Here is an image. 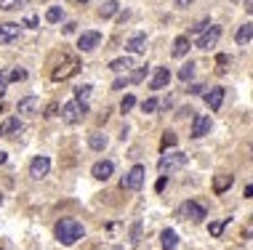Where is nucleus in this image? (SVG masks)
<instances>
[{
	"label": "nucleus",
	"mask_w": 253,
	"mask_h": 250,
	"mask_svg": "<svg viewBox=\"0 0 253 250\" xmlns=\"http://www.w3.org/2000/svg\"><path fill=\"white\" fill-rule=\"evenodd\" d=\"M54 234H56V240H59L61 245H75V242L86 234V226H83L80 221H75V218H61L59 224L54 226Z\"/></svg>",
	"instance_id": "obj_1"
},
{
	"label": "nucleus",
	"mask_w": 253,
	"mask_h": 250,
	"mask_svg": "<svg viewBox=\"0 0 253 250\" xmlns=\"http://www.w3.org/2000/svg\"><path fill=\"white\" fill-rule=\"evenodd\" d=\"M88 115V104L86 101H80V99H72V101H67L64 107H61V120H64L67 125H77V123H83V117Z\"/></svg>",
	"instance_id": "obj_2"
},
{
	"label": "nucleus",
	"mask_w": 253,
	"mask_h": 250,
	"mask_svg": "<svg viewBox=\"0 0 253 250\" xmlns=\"http://www.w3.org/2000/svg\"><path fill=\"white\" fill-rule=\"evenodd\" d=\"M189 162V157L184 155V152H163V157L157 160V170H160L163 176H168V173H173V170H179V168H184Z\"/></svg>",
	"instance_id": "obj_3"
},
{
	"label": "nucleus",
	"mask_w": 253,
	"mask_h": 250,
	"mask_svg": "<svg viewBox=\"0 0 253 250\" xmlns=\"http://www.w3.org/2000/svg\"><path fill=\"white\" fill-rule=\"evenodd\" d=\"M144 176H147V168H144V165H133L126 176H123V189H128V192L142 189V186H144Z\"/></svg>",
	"instance_id": "obj_4"
},
{
	"label": "nucleus",
	"mask_w": 253,
	"mask_h": 250,
	"mask_svg": "<svg viewBox=\"0 0 253 250\" xmlns=\"http://www.w3.org/2000/svg\"><path fill=\"white\" fill-rule=\"evenodd\" d=\"M181 218L184 221H192V224H200L202 218H208V210H205V205H200V202H195V200H187L181 205Z\"/></svg>",
	"instance_id": "obj_5"
},
{
	"label": "nucleus",
	"mask_w": 253,
	"mask_h": 250,
	"mask_svg": "<svg viewBox=\"0 0 253 250\" xmlns=\"http://www.w3.org/2000/svg\"><path fill=\"white\" fill-rule=\"evenodd\" d=\"M218 37H221V27H218V24H211V27H208V30L198 37V48H200V51H211V48H216Z\"/></svg>",
	"instance_id": "obj_6"
},
{
	"label": "nucleus",
	"mask_w": 253,
	"mask_h": 250,
	"mask_svg": "<svg viewBox=\"0 0 253 250\" xmlns=\"http://www.w3.org/2000/svg\"><path fill=\"white\" fill-rule=\"evenodd\" d=\"M99 43H101V32L88 30V32H83V35L77 37V51H83V54H91V51L99 48Z\"/></svg>",
	"instance_id": "obj_7"
},
{
	"label": "nucleus",
	"mask_w": 253,
	"mask_h": 250,
	"mask_svg": "<svg viewBox=\"0 0 253 250\" xmlns=\"http://www.w3.org/2000/svg\"><path fill=\"white\" fill-rule=\"evenodd\" d=\"M21 37V24H14V21H3L0 24V45H11Z\"/></svg>",
	"instance_id": "obj_8"
},
{
	"label": "nucleus",
	"mask_w": 253,
	"mask_h": 250,
	"mask_svg": "<svg viewBox=\"0 0 253 250\" xmlns=\"http://www.w3.org/2000/svg\"><path fill=\"white\" fill-rule=\"evenodd\" d=\"M112 173H115V162L112 160H99V162H93V168H91V176L96 181H109Z\"/></svg>",
	"instance_id": "obj_9"
},
{
	"label": "nucleus",
	"mask_w": 253,
	"mask_h": 250,
	"mask_svg": "<svg viewBox=\"0 0 253 250\" xmlns=\"http://www.w3.org/2000/svg\"><path fill=\"white\" fill-rule=\"evenodd\" d=\"M48 170H51V160H48V157H43V155H40V157H35V160L30 162V176H32L35 181L46 179Z\"/></svg>",
	"instance_id": "obj_10"
},
{
	"label": "nucleus",
	"mask_w": 253,
	"mask_h": 250,
	"mask_svg": "<svg viewBox=\"0 0 253 250\" xmlns=\"http://www.w3.org/2000/svg\"><path fill=\"white\" fill-rule=\"evenodd\" d=\"M211 128H213V123H211V117H208V115H195V120H192V136H195V139L208 136V133H211Z\"/></svg>",
	"instance_id": "obj_11"
},
{
	"label": "nucleus",
	"mask_w": 253,
	"mask_h": 250,
	"mask_svg": "<svg viewBox=\"0 0 253 250\" xmlns=\"http://www.w3.org/2000/svg\"><path fill=\"white\" fill-rule=\"evenodd\" d=\"M77 70H80V64H77V59H67V61H64V67H59V70H54V75H51V77H54L56 83H61V80H67V77H72V75H75Z\"/></svg>",
	"instance_id": "obj_12"
},
{
	"label": "nucleus",
	"mask_w": 253,
	"mask_h": 250,
	"mask_svg": "<svg viewBox=\"0 0 253 250\" xmlns=\"http://www.w3.org/2000/svg\"><path fill=\"white\" fill-rule=\"evenodd\" d=\"M16 112H19V115H35V112H40V99H37V96H24V99H19V104H16Z\"/></svg>",
	"instance_id": "obj_13"
},
{
	"label": "nucleus",
	"mask_w": 253,
	"mask_h": 250,
	"mask_svg": "<svg viewBox=\"0 0 253 250\" xmlns=\"http://www.w3.org/2000/svg\"><path fill=\"white\" fill-rule=\"evenodd\" d=\"M168 83H171V72H168V67H157L155 75H152V80H149V88L160 90V88H165Z\"/></svg>",
	"instance_id": "obj_14"
},
{
	"label": "nucleus",
	"mask_w": 253,
	"mask_h": 250,
	"mask_svg": "<svg viewBox=\"0 0 253 250\" xmlns=\"http://www.w3.org/2000/svg\"><path fill=\"white\" fill-rule=\"evenodd\" d=\"M224 93H227L224 88H211V90H208V93H205V104H208V109H211V112L221 109V104H224Z\"/></svg>",
	"instance_id": "obj_15"
},
{
	"label": "nucleus",
	"mask_w": 253,
	"mask_h": 250,
	"mask_svg": "<svg viewBox=\"0 0 253 250\" xmlns=\"http://www.w3.org/2000/svg\"><path fill=\"white\" fill-rule=\"evenodd\" d=\"M21 128H24V125H21L19 117H8V120L0 123V136H5V139H8V136H16Z\"/></svg>",
	"instance_id": "obj_16"
},
{
	"label": "nucleus",
	"mask_w": 253,
	"mask_h": 250,
	"mask_svg": "<svg viewBox=\"0 0 253 250\" xmlns=\"http://www.w3.org/2000/svg\"><path fill=\"white\" fill-rule=\"evenodd\" d=\"M171 54H173V59H184V56L189 54V35H179L176 40H173Z\"/></svg>",
	"instance_id": "obj_17"
},
{
	"label": "nucleus",
	"mask_w": 253,
	"mask_h": 250,
	"mask_svg": "<svg viewBox=\"0 0 253 250\" xmlns=\"http://www.w3.org/2000/svg\"><path fill=\"white\" fill-rule=\"evenodd\" d=\"M232 184H235V176L218 173L216 179H213V192H216V195H224L227 189H232Z\"/></svg>",
	"instance_id": "obj_18"
},
{
	"label": "nucleus",
	"mask_w": 253,
	"mask_h": 250,
	"mask_svg": "<svg viewBox=\"0 0 253 250\" xmlns=\"http://www.w3.org/2000/svg\"><path fill=\"white\" fill-rule=\"evenodd\" d=\"M126 48L131 51V54H142V51L147 48V35H144V32L131 35V37H128V43H126Z\"/></svg>",
	"instance_id": "obj_19"
},
{
	"label": "nucleus",
	"mask_w": 253,
	"mask_h": 250,
	"mask_svg": "<svg viewBox=\"0 0 253 250\" xmlns=\"http://www.w3.org/2000/svg\"><path fill=\"white\" fill-rule=\"evenodd\" d=\"M107 144H109V139H107L101 130H93L91 136H88V146H91L93 152H104L107 149Z\"/></svg>",
	"instance_id": "obj_20"
},
{
	"label": "nucleus",
	"mask_w": 253,
	"mask_h": 250,
	"mask_svg": "<svg viewBox=\"0 0 253 250\" xmlns=\"http://www.w3.org/2000/svg\"><path fill=\"white\" fill-rule=\"evenodd\" d=\"M109 70H112V72L133 70V56H120V59H112V61H109Z\"/></svg>",
	"instance_id": "obj_21"
},
{
	"label": "nucleus",
	"mask_w": 253,
	"mask_h": 250,
	"mask_svg": "<svg viewBox=\"0 0 253 250\" xmlns=\"http://www.w3.org/2000/svg\"><path fill=\"white\" fill-rule=\"evenodd\" d=\"M117 8H120V3H117V0H104V3H101V8H99V16H101V19H112V16L117 14Z\"/></svg>",
	"instance_id": "obj_22"
},
{
	"label": "nucleus",
	"mask_w": 253,
	"mask_h": 250,
	"mask_svg": "<svg viewBox=\"0 0 253 250\" xmlns=\"http://www.w3.org/2000/svg\"><path fill=\"white\" fill-rule=\"evenodd\" d=\"M251 40H253V27L251 24H243L237 30V35H235V43H237V45H248Z\"/></svg>",
	"instance_id": "obj_23"
},
{
	"label": "nucleus",
	"mask_w": 253,
	"mask_h": 250,
	"mask_svg": "<svg viewBox=\"0 0 253 250\" xmlns=\"http://www.w3.org/2000/svg\"><path fill=\"white\" fill-rule=\"evenodd\" d=\"M176 242H179V237H176V232H173V229H165V232L160 234L163 250H173V248H176Z\"/></svg>",
	"instance_id": "obj_24"
},
{
	"label": "nucleus",
	"mask_w": 253,
	"mask_h": 250,
	"mask_svg": "<svg viewBox=\"0 0 253 250\" xmlns=\"http://www.w3.org/2000/svg\"><path fill=\"white\" fill-rule=\"evenodd\" d=\"M64 19V11H61V5H51L46 11V21L48 24H59V21Z\"/></svg>",
	"instance_id": "obj_25"
},
{
	"label": "nucleus",
	"mask_w": 253,
	"mask_h": 250,
	"mask_svg": "<svg viewBox=\"0 0 253 250\" xmlns=\"http://www.w3.org/2000/svg\"><path fill=\"white\" fill-rule=\"evenodd\" d=\"M192 77H195V61H187V64L179 70V80H181V83H189Z\"/></svg>",
	"instance_id": "obj_26"
},
{
	"label": "nucleus",
	"mask_w": 253,
	"mask_h": 250,
	"mask_svg": "<svg viewBox=\"0 0 253 250\" xmlns=\"http://www.w3.org/2000/svg\"><path fill=\"white\" fill-rule=\"evenodd\" d=\"M27 3H30V0H0V11H19V8H24Z\"/></svg>",
	"instance_id": "obj_27"
},
{
	"label": "nucleus",
	"mask_w": 253,
	"mask_h": 250,
	"mask_svg": "<svg viewBox=\"0 0 253 250\" xmlns=\"http://www.w3.org/2000/svg\"><path fill=\"white\" fill-rule=\"evenodd\" d=\"M157 109H160V101H157V99H144L142 101V112H144V115H152V112H157Z\"/></svg>",
	"instance_id": "obj_28"
},
{
	"label": "nucleus",
	"mask_w": 253,
	"mask_h": 250,
	"mask_svg": "<svg viewBox=\"0 0 253 250\" xmlns=\"http://www.w3.org/2000/svg\"><path fill=\"white\" fill-rule=\"evenodd\" d=\"M133 107H136V99H133V96H131V93H128V96H126V99H123V101H120V112H123V115H126V112H131V109H133Z\"/></svg>",
	"instance_id": "obj_29"
},
{
	"label": "nucleus",
	"mask_w": 253,
	"mask_h": 250,
	"mask_svg": "<svg viewBox=\"0 0 253 250\" xmlns=\"http://www.w3.org/2000/svg\"><path fill=\"white\" fill-rule=\"evenodd\" d=\"M139 240H142V221H136V224L131 226V245H136Z\"/></svg>",
	"instance_id": "obj_30"
},
{
	"label": "nucleus",
	"mask_w": 253,
	"mask_h": 250,
	"mask_svg": "<svg viewBox=\"0 0 253 250\" xmlns=\"http://www.w3.org/2000/svg\"><path fill=\"white\" fill-rule=\"evenodd\" d=\"M91 85H80V88H75V99H80V101H86L88 96H91Z\"/></svg>",
	"instance_id": "obj_31"
},
{
	"label": "nucleus",
	"mask_w": 253,
	"mask_h": 250,
	"mask_svg": "<svg viewBox=\"0 0 253 250\" xmlns=\"http://www.w3.org/2000/svg\"><path fill=\"white\" fill-rule=\"evenodd\" d=\"M227 224H229V218H224V221H216V224H211V229H208V232H211L213 237H218V234H221V232H224V226H227Z\"/></svg>",
	"instance_id": "obj_32"
},
{
	"label": "nucleus",
	"mask_w": 253,
	"mask_h": 250,
	"mask_svg": "<svg viewBox=\"0 0 253 250\" xmlns=\"http://www.w3.org/2000/svg\"><path fill=\"white\" fill-rule=\"evenodd\" d=\"M11 83V70H0V96L5 93V85Z\"/></svg>",
	"instance_id": "obj_33"
},
{
	"label": "nucleus",
	"mask_w": 253,
	"mask_h": 250,
	"mask_svg": "<svg viewBox=\"0 0 253 250\" xmlns=\"http://www.w3.org/2000/svg\"><path fill=\"white\" fill-rule=\"evenodd\" d=\"M11 80H14V83L27 80V70H21V67H14V70H11Z\"/></svg>",
	"instance_id": "obj_34"
},
{
	"label": "nucleus",
	"mask_w": 253,
	"mask_h": 250,
	"mask_svg": "<svg viewBox=\"0 0 253 250\" xmlns=\"http://www.w3.org/2000/svg\"><path fill=\"white\" fill-rule=\"evenodd\" d=\"M126 85H131V77H117V80L112 83V90H123Z\"/></svg>",
	"instance_id": "obj_35"
},
{
	"label": "nucleus",
	"mask_w": 253,
	"mask_h": 250,
	"mask_svg": "<svg viewBox=\"0 0 253 250\" xmlns=\"http://www.w3.org/2000/svg\"><path fill=\"white\" fill-rule=\"evenodd\" d=\"M173 144H176V136H173L171 130H168V133L163 136V149H168V146H173Z\"/></svg>",
	"instance_id": "obj_36"
},
{
	"label": "nucleus",
	"mask_w": 253,
	"mask_h": 250,
	"mask_svg": "<svg viewBox=\"0 0 253 250\" xmlns=\"http://www.w3.org/2000/svg\"><path fill=\"white\" fill-rule=\"evenodd\" d=\"M144 77H147V67H142L139 72H133V75H131V83H142Z\"/></svg>",
	"instance_id": "obj_37"
},
{
	"label": "nucleus",
	"mask_w": 253,
	"mask_h": 250,
	"mask_svg": "<svg viewBox=\"0 0 253 250\" xmlns=\"http://www.w3.org/2000/svg\"><path fill=\"white\" fill-rule=\"evenodd\" d=\"M21 27H30V30H37V16H27V19L21 21Z\"/></svg>",
	"instance_id": "obj_38"
},
{
	"label": "nucleus",
	"mask_w": 253,
	"mask_h": 250,
	"mask_svg": "<svg viewBox=\"0 0 253 250\" xmlns=\"http://www.w3.org/2000/svg\"><path fill=\"white\" fill-rule=\"evenodd\" d=\"M208 27H211V21H200V24H198V27H195V30H192V35H198V37H200L202 32L208 30Z\"/></svg>",
	"instance_id": "obj_39"
},
{
	"label": "nucleus",
	"mask_w": 253,
	"mask_h": 250,
	"mask_svg": "<svg viewBox=\"0 0 253 250\" xmlns=\"http://www.w3.org/2000/svg\"><path fill=\"white\" fill-rule=\"evenodd\" d=\"M75 30H77V24H75V21H67V24L61 27V32H64V35H72Z\"/></svg>",
	"instance_id": "obj_40"
},
{
	"label": "nucleus",
	"mask_w": 253,
	"mask_h": 250,
	"mask_svg": "<svg viewBox=\"0 0 253 250\" xmlns=\"http://www.w3.org/2000/svg\"><path fill=\"white\" fill-rule=\"evenodd\" d=\"M192 3H195V0H176V5H179V8H189Z\"/></svg>",
	"instance_id": "obj_41"
},
{
	"label": "nucleus",
	"mask_w": 253,
	"mask_h": 250,
	"mask_svg": "<svg viewBox=\"0 0 253 250\" xmlns=\"http://www.w3.org/2000/svg\"><path fill=\"white\" fill-rule=\"evenodd\" d=\"M202 90H205L202 85H192V88H189V93H192V96H198V93H202Z\"/></svg>",
	"instance_id": "obj_42"
},
{
	"label": "nucleus",
	"mask_w": 253,
	"mask_h": 250,
	"mask_svg": "<svg viewBox=\"0 0 253 250\" xmlns=\"http://www.w3.org/2000/svg\"><path fill=\"white\" fill-rule=\"evenodd\" d=\"M245 11H248V14H253V0H245Z\"/></svg>",
	"instance_id": "obj_43"
},
{
	"label": "nucleus",
	"mask_w": 253,
	"mask_h": 250,
	"mask_svg": "<svg viewBox=\"0 0 253 250\" xmlns=\"http://www.w3.org/2000/svg\"><path fill=\"white\" fill-rule=\"evenodd\" d=\"M245 197H251V200H253V184L245 186Z\"/></svg>",
	"instance_id": "obj_44"
},
{
	"label": "nucleus",
	"mask_w": 253,
	"mask_h": 250,
	"mask_svg": "<svg viewBox=\"0 0 253 250\" xmlns=\"http://www.w3.org/2000/svg\"><path fill=\"white\" fill-rule=\"evenodd\" d=\"M5 160H8V155H5V152H0V165H5Z\"/></svg>",
	"instance_id": "obj_45"
},
{
	"label": "nucleus",
	"mask_w": 253,
	"mask_h": 250,
	"mask_svg": "<svg viewBox=\"0 0 253 250\" xmlns=\"http://www.w3.org/2000/svg\"><path fill=\"white\" fill-rule=\"evenodd\" d=\"M0 205H3V195H0Z\"/></svg>",
	"instance_id": "obj_46"
},
{
	"label": "nucleus",
	"mask_w": 253,
	"mask_h": 250,
	"mask_svg": "<svg viewBox=\"0 0 253 250\" xmlns=\"http://www.w3.org/2000/svg\"><path fill=\"white\" fill-rule=\"evenodd\" d=\"M77 3H88V0H77Z\"/></svg>",
	"instance_id": "obj_47"
},
{
	"label": "nucleus",
	"mask_w": 253,
	"mask_h": 250,
	"mask_svg": "<svg viewBox=\"0 0 253 250\" xmlns=\"http://www.w3.org/2000/svg\"><path fill=\"white\" fill-rule=\"evenodd\" d=\"M251 157H253V146H251Z\"/></svg>",
	"instance_id": "obj_48"
},
{
	"label": "nucleus",
	"mask_w": 253,
	"mask_h": 250,
	"mask_svg": "<svg viewBox=\"0 0 253 250\" xmlns=\"http://www.w3.org/2000/svg\"><path fill=\"white\" fill-rule=\"evenodd\" d=\"M232 3H240V0H232Z\"/></svg>",
	"instance_id": "obj_49"
},
{
	"label": "nucleus",
	"mask_w": 253,
	"mask_h": 250,
	"mask_svg": "<svg viewBox=\"0 0 253 250\" xmlns=\"http://www.w3.org/2000/svg\"><path fill=\"white\" fill-rule=\"evenodd\" d=\"M0 109H3V107H0Z\"/></svg>",
	"instance_id": "obj_50"
},
{
	"label": "nucleus",
	"mask_w": 253,
	"mask_h": 250,
	"mask_svg": "<svg viewBox=\"0 0 253 250\" xmlns=\"http://www.w3.org/2000/svg\"><path fill=\"white\" fill-rule=\"evenodd\" d=\"M0 250H3V248H0Z\"/></svg>",
	"instance_id": "obj_51"
},
{
	"label": "nucleus",
	"mask_w": 253,
	"mask_h": 250,
	"mask_svg": "<svg viewBox=\"0 0 253 250\" xmlns=\"http://www.w3.org/2000/svg\"><path fill=\"white\" fill-rule=\"evenodd\" d=\"M251 27H253V24H251Z\"/></svg>",
	"instance_id": "obj_52"
}]
</instances>
